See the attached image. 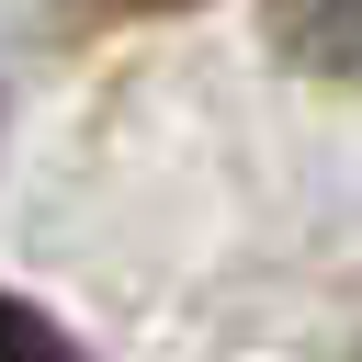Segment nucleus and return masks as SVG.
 Returning a JSON list of instances; mask_svg holds the SVG:
<instances>
[{
    "label": "nucleus",
    "instance_id": "f03ea898",
    "mask_svg": "<svg viewBox=\"0 0 362 362\" xmlns=\"http://www.w3.org/2000/svg\"><path fill=\"white\" fill-rule=\"evenodd\" d=\"M0 362H79V339L45 317V305H23V294H0Z\"/></svg>",
    "mask_w": 362,
    "mask_h": 362
},
{
    "label": "nucleus",
    "instance_id": "f257e3e1",
    "mask_svg": "<svg viewBox=\"0 0 362 362\" xmlns=\"http://www.w3.org/2000/svg\"><path fill=\"white\" fill-rule=\"evenodd\" d=\"M260 23H272V45H283L305 79L362 90V0H260Z\"/></svg>",
    "mask_w": 362,
    "mask_h": 362
}]
</instances>
